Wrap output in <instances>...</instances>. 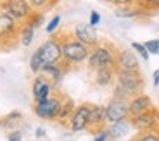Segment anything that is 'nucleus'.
Here are the masks:
<instances>
[{"mask_svg": "<svg viewBox=\"0 0 159 141\" xmlns=\"http://www.w3.org/2000/svg\"><path fill=\"white\" fill-rule=\"evenodd\" d=\"M100 23V14L99 12H90V21H88V24H90V26H97V24Z\"/></svg>", "mask_w": 159, "mask_h": 141, "instance_id": "obj_29", "label": "nucleus"}, {"mask_svg": "<svg viewBox=\"0 0 159 141\" xmlns=\"http://www.w3.org/2000/svg\"><path fill=\"white\" fill-rule=\"evenodd\" d=\"M111 2L114 5H119V7H126V5H133L139 0H111Z\"/></svg>", "mask_w": 159, "mask_h": 141, "instance_id": "obj_30", "label": "nucleus"}, {"mask_svg": "<svg viewBox=\"0 0 159 141\" xmlns=\"http://www.w3.org/2000/svg\"><path fill=\"white\" fill-rule=\"evenodd\" d=\"M116 70H139V59L131 50H121L116 55Z\"/></svg>", "mask_w": 159, "mask_h": 141, "instance_id": "obj_13", "label": "nucleus"}, {"mask_svg": "<svg viewBox=\"0 0 159 141\" xmlns=\"http://www.w3.org/2000/svg\"><path fill=\"white\" fill-rule=\"evenodd\" d=\"M140 14H142V7H130V5L116 11V16L119 17H135V16H140Z\"/></svg>", "mask_w": 159, "mask_h": 141, "instance_id": "obj_21", "label": "nucleus"}, {"mask_svg": "<svg viewBox=\"0 0 159 141\" xmlns=\"http://www.w3.org/2000/svg\"><path fill=\"white\" fill-rule=\"evenodd\" d=\"M139 2L142 9H157L159 7V0H139Z\"/></svg>", "mask_w": 159, "mask_h": 141, "instance_id": "obj_27", "label": "nucleus"}, {"mask_svg": "<svg viewBox=\"0 0 159 141\" xmlns=\"http://www.w3.org/2000/svg\"><path fill=\"white\" fill-rule=\"evenodd\" d=\"M131 48L137 50V53H139L143 60H149V52H147V48H145V45H143V43H137V41H135V43H131Z\"/></svg>", "mask_w": 159, "mask_h": 141, "instance_id": "obj_24", "label": "nucleus"}, {"mask_svg": "<svg viewBox=\"0 0 159 141\" xmlns=\"http://www.w3.org/2000/svg\"><path fill=\"white\" fill-rule=\"evenodd\" d=\"M114 67H104V69H95V84L99 86H107L114 79Z\"/></svg>", "mask_w": 159, "mask_h": 141, "instance_id": "obj_16", "label": "nucleus"}, {"mask_svg": "<svg viewBox=\"0 0 159 141\" xmlns=\"http://www.w3.org/2000/svg\"><path fill=\"white\" fill-rule=\"evenodd\" d=\"M135 141H159V131H156V129L142 131V133L135 138Z\"/></svg>", "mask_w": 159, "mask_h": 141, "instance_id": "obj_22", "label": "nucleus"}, {"mask_svg": "<svg viewBox=\"0 0 159 141\" xmlns=\"http://www.w3.org/2000/svg\"><path fill=\"white\" fill-rule=\"evenodd\" d=\"M0 9L4 14L11 16L17 23H26L28 17L33 14V7L30 5L28 0H2Z\"/></svg>", "mask_w": 159, "mask_h": 141, "instance_id": "obj_3", "label": "nucleus"}, {"mask_svg": "<svg viewBox=\"0 0 159 141\" xmlns=\"http://www.w3.org/2000/svg\"><path fill=\"white\" fill-rule=\"evenodd\" d=\"M128 127H130V122H128V119H125V121H119V122H114V124H111V127H109L107 134L111 138H119V136H125L128 131Z\"/></svg>", "mask_w": 159, "mask_h": 141, "instance_id": "obj_19", "label": "nucleus"}, {"mask_svg": "<svg viewBox=\"0 0 159 141\" xmlns=\"http://www.w3.org/2000/svg\"><path fill=\"white\" fill-rule=\"evenodd\" d=\"M42 74H45L47 78H50L54 83H59L61 78H62L64 74V69L61 67V64H43V67H42V70H40Z\"/></svg>", "mask_w": 159, "mask_h": 141, "instance_id": "obj_17", "label": "nucleus"}, {"mask_svg": "<svg viewBox=\"0 0 159 141\" xmlns=\"http://www.w3.org/2000/svg\"><path fill=\"white\" fill-rule=\"evenodd\" d=\"M88 117H90V103H83L78 109H75L71 119H69V127L73 133H80L88 127Z\"/></svg>", "mask_w": 159, "mask_h": 141, "instance_id": "obj_10", "label": "nucleus"}, {"mask_svg": "<svg viewBox=\"0 0 159 141\" xmlns=\"http://www.w3.org/2000/svg\"><path fill=\"white\" fill-rule=\"evenodd\" d=\"M125 119H128V102L125 98L114 96L106 107V121L107 124H114Z\"/></svg>", "mask_w": 159, "mask_h": 141, "instance_id": "obj_7", "label": "nucleus"}, {"mask_svg": "<svg viewBox=\"0 0 159 141\" xmlns=\"http://www.w3.org/2000/svg\"><path fill=\"white\" fill-rule=\"evenodd\" d=\"M50 95H52V83L45 76L35 78V81H33V98H35V102L45 100Z\"/></svg>", "mask_w": 159, "mask_h": 141, "instance_id": "obj_15", "label": "nucleus"}, {"mask_svg": "<svg viewBox=\"0 0 159 141\" xmlns=\"http://www.w3.org/2000/svg\"><path fill=\"white\" fill-rule=\"evenodd\" d=\"M61 103L62 96H48L45 100H40L35 103V114L45 121H56L61 110Z\"/></svg>", "mask_w": 159, "mask_h": 141, "instance_id": "obj_5", "label": "nucleus"}, {"mask_svg": "<svg viewBox=\"0 0 159 141\" xmlns=\"http://www.w3.org/2000/svg\"><path fill=\"white\" fill-rule=\"evenodd\" d=\"M73 112H75V103H73V100H69V98H62V103H61V110H59V115H57V121L64 122V121H68V119H71Z\"/></svg>", "mask_w": 159, "mask_h": 141, "instance_id": "obj_18", "label": "nucleus"}, {"mask_svg": "<svg viewBox=\"0 0 159 141\" xmlns=\"http://www.w3.org/2000/svg\"><path fill=\"white\" fill-rule=\"evenodd\" d=\"M116 79H118V88L116 95L118 98H133L142 93L143 90V78L139 70H116Z\"/></svg>", "mask_w": 159, "mask_h": 141, "instance_id": "obj_1", "label": "nucleus"}, {"mask_svg": "<svg viewBox=\"0 0 159 141\" xmlns=\"http://www.w3.org/2000/svg\"><path fill=\"white\" fill-rule=\"evenodd\" d=\"M61 24V16H56V17H52L50 19V23L47 24V33L48 35H52V33L57 29V26Z\"/></svg>", "mask_w": 159, "mask_h": 141, "instance_id": "obj_26", "label": "nucleus"}, {"mask_svg": "<svg viewBox=\"0 0 159 141\" xmlns=\"http://www.w3.org/2000/svg\"><path fill=\"white\" fill-rule=\"evenodd\" d=\"M28 2L33 9H45L50 4V0H28Z\"/></svg>", "mask_w": 159, "mask_h": 141, "instance_id": "obj_28", "label": "nucleus"}, {"mask_svg": "<svg viewBox=\"0 0 159 141\" xmlns=\"http://www.w3.org/2000/svg\"><path fill=\"white\" fill-rule=\"evenodd\" d=\"M154 86H159V69L154 72Z\"/></svg>", "mask_w": 159, "mask_h": 141, "instance_id": "obj_33", "label": "nucleus"}, {"mask_svg": "<svg viewBox=\"0 0 159 141\" xmlns=\"http://www.w3.org/2000/svg\"><path fill=\"white\" fill-rule=\"evenodd\" d=\"M0 2H2V0H0Z\"/></svg>", "mask_w": 159, "mask_h": 141, "instance_id": "obj_35", "label": "nucleus"}, {"mask_svg": "<svg viewBox=\"0 0 159 141\" xmlns=\"http://www.w3.org/2000/svg\"><path fill=\"white\" fill-rule=\"evenodd\" d=\"M36 136H43V129H38V131H36Z\"/></svg>", "mask_w": 159, "mask_h": 141, "instance_id": "obj_34", "label": "nucleus"}, {"mask_svg": "<svg viewBox=\"0 0 159 141\" xmlns=\"http://www.w3.org/2000/svg\"><path fill=\"white\" fill-rule=\"evenodd\" d=\"M106 107L100 105H90V117H88V131L92 133H100L104 131V124H106Z\"/></svg>", "mask_w": 159, "mask_h": 141, "instance_id": "obj_11", "label": "nucleus"}, {"mask_svg": "<svg viewBox=\"0 0 159 141\" xmlns=\"http://www.w3.org/2000/svg\"><path fill=\"white\" fill-rule=\"evenodd\" d=\"M30 67H31V70L35 72V74H38L40 70H42V67H43V62H42V57H40L38 50H36L35 53L31 55V60H30Z\"/></svg>", "mask_w": 159, "mask_h": 141, "instance_id": "obj_23", "label": "nucleus"}, {"mask_svg": "<svg viewBox=\"0 0 159 141\" xmlns=\"http://www.w3.org/2000/svg\"><path fill=\"white\" fill-rule=\"evenodd\" d=\"M61 45H62V59L68 64H80L88 59L90 50L85 43L78 41L76 38H61Z\"/></svg>", "mask_w": 159, "mask_h": 141, "instance_id": "obj_2", "label": "nucleus"}, {"mask_svg": "<svg viewBox=\"0 0 159 141\" xmlns=\"http://www.w3.org/2000/svg\"><path fill=\"white\" fill-rule=\"evenodd\" d=\"M149 109H152V102L151 98L147 96V95H137V96H133L128 102V117H137V115L143 114V112H147Z\"/></svg>", "mask_w": 159, "mask_h": 141, "instance_id": "obj_12", "label": "nucleus"}, {"mask_svg": "<svg viewBox=\"0 0 159 141\" xmlns=\"http://www.w3.org/2000/svg\"><path fill=\"white\" fill-rule=\"evenodd\" d=\"M107 138H109L107 131H100V133H99V136H97V138H95V139H93V141H106V139H107Z\"/></svg>", "mask_w": 159, "mask_h": 141, "instance_id": "obj_31", "label": "nucleus"}, {"mask_svg": "<svg viewBox=\"0 0 159 141\" xmlns=\"http://www.w3.org/2000/svg\"><path fill=\"white\" fill-rule=\"evenodd\" d=\"M75 38L81 43H85L87 47H95L99 38H97V33L93 31V26L90 24H76L75 28Z\"/></svg>", "mask_w": 159, "mask_h": 141, "instance_id": "obj_14", "label": "nucleus"}, {"mask_svg": "<svg viewBox=\"0 0 159 141\" xmlns=\"http://www.w3.org/2000/svg\"><path fill=\"white\" fill-rule=\"evenodd\" d=\"M145 48H147L149 53H159V40H149V41H145Z\"/></svg>", "mask_w": 159, "mask_h": 141, "instance_id": "obj_25", "label": "nucleus"}, {"mask_svg": "<svg viewBox=\"0 0 159 141\" xmlns=\"http://www.w3.org/2000/svg\"><path fill=\"white\" fill-rule=\"evenodd\" d=\"M33 36H35V28L30 26V24H24L19 31V38H21V43L24 47H28L30 43L33 41Z\"/></svg>", "mask_w": 159, "mask_h": 141, "instance_id": "obj_20", "label": "nucleus"}, {"mask_svg": "<svg viewBox=\"0 0 159 141\" xmlns=\"http://www.w3.org/2000/svg\"><path fill=\"white\" fill-rule=\"evenodd\" d=\"M21 28L17 26V21L11 16L0 12V45H5L7 41H12L19 36Z\"/></svg>", "mask_w": 159, "mask_h": 141, "instance_id": "obj_8", "label": "nucleus"}, {"mask_svg": "<svg viewBox=\"0 0 159 141\" xmlns=\"http://www.w3.org/2000/svg\"><path fill=\"white\" fill-rule=\"evenodd\" d=\"M88 66L90 69H104V67H114L116 69V55L112 53L111 48L95 45L93 50L88 55Z\"/></svg>", "mask_w": 159, "mask_h": 141, "instance_id": "obj_4", "label": "nucleus"}, {"mask_svg": "<svg viewBox=\"0 0 159 141\" xmlns=\"http://www.w3.org/2000/svg\"><path fill=\"white\" fill-rule=\"evenodd\" d=\"M38 53L43 64H57L62 60V45L61 38H50L38 47Z\"/></svg>", "mask_w": 159, "mask_h": 141, "instance_id": "obj_6", "label": "nucleus"}, {"mask_svg": "<svg viewBox=\"0 0 159 141\" xmlns=\"http://www.w3.org/2000/svg\"><path fill=\"white\" fill-rule=\"evenodd\" d=\"M9 141H21V133H12L11 134V138H9Z\"/></svg>", "mask_w": 159, "mask_h": 141, "instance_id": "obj_32", "label": "nucleus"}, {"mask_svg": "<svg viewBox=\"0 0 159 141\" xmlns=\"http://www.w3.org/2000/svg\"><path fill=\"white\" fill-rule=\"evenodd\" d=\"M130 124L139 131L156 129V126L159 124V112L156 109H149L147 112H143V114L137 115V117H131Z\"/></svg>", "mask_w": 159, "mask_h": 141, "instance_id": "obj_9", "label": "nucleus"}]
</instances>
